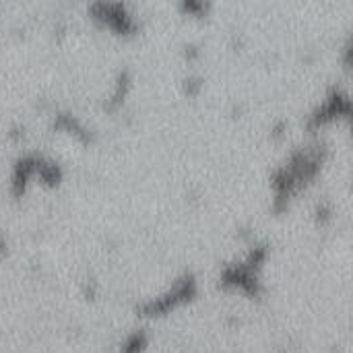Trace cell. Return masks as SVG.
I'll return each instance as SVG.
<instances>
[{
  "mask_svg": "<svg viewBox=\"0 0 353 353\" xmlns=\"http://www.w3.org/2000/svg\"><path fill=\"white\" fill-rule=\"evenodd\" d=\"M145 345H147V339H145V335L143 333H134V335H130L128 339H126V343H124V353H141L145 350Z\"/></svg>",
  "mask_w": 353,
  "mask_h": 353,
  "instance_id": "1",
  "label": "cell"
}]
</instances>
